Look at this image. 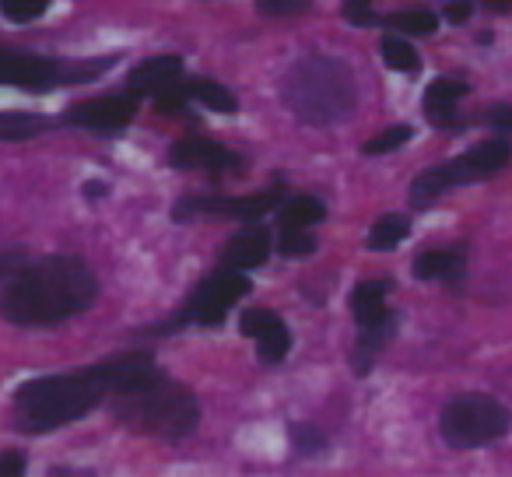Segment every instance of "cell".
Here are the masks:
<instances>
[{
  "label": "cell",
  "instance_id": "obj_1",
  "mask_svg": "<svg viewBox=\"0 0 512 477\" xmlns=\"http://www.w3.org/2000/svg\"><path fill=\"white\" fill-rule=\"evenodd\" d=\"M109 372H113L109 407L116 421L158 439H183L197 428V397L183 383L162 376L151 365V355L134 351V355L109 358Z\"/></svg>",
  "mask_w": 512,
  "mask_h": 477
},
{
  "label": "cell",
  "instance_id": "obj_2",
  "mask_svg": "<svg viewBox=\"0 0 512 477\" xmlns=\"http://www.w3.org/2000/svg\"><path fill=\"white\" fill-rule=\"evenodd\" d=\"M99 281L78 257H46L15 271L0 295V313L18 327H50L85 313L95 302Z\"/></svg>",
  "mask_w": 512,
  "mask_h": 477
},
{
  "label": "cell",
  "instance_id": "obj_3",
  "mask_svg": "<svg viewBox=\"0 0 512 477\" xmlns=\"http://www.w3.org/2000/svg\"><path fill=\"white\" fill-rule=\"evenodd\" d=\"M109 390H113L109 362L71 376L32 379L15 393V421L22 432H53L95 411L102 400H109Z\"/></svg>",
  "mask_w": 512,
  "mask_h": 477
},
{
  "label": "cell",
  "instance_id": "obj_4",
  "mask_svg": "<svg viewBox=\"0 0 512 477\" xmlns=\"http://www.w3.org/2000/svg\"><path fill=\"white\" fill-rule=\"evenodd\" d=\"M285 102L302 123H334L355 109V78L341 60L306 57L285 81Z\"/></svg>",
  "mask_w": 512,
  "mask_h": 477
},
{
  "label": "cell",
  "instance_id": "obj_5",
  "mask_svg": "<svg viewBox=\"0 0 512 477\" xmlns=\"http://www.w3.org/2000/svg\"><path fill=\"white\" fill-rule=\"evenodd\" d=\"M512 162V144L505 137H495V141H484L477 148L463 151L460 158L446 165H435V169L421 172L411 183V200L414 207H428L439 193L453 190V186L463 183H477V179H491Z\"/></svg>",
  "mask_w": 512,
  "mask_h": 477
},
{
  "label": "cell",
  "instance_id": "obj_6",
  "mask_svg": "<svg viewBox=\"0 0 512 477\" xmlns=\"http://www.w3.org/2000/svg\"><path fill=\"white\" fill-rule=\"evenodd\" d=\"M512 425V414L505 404H498L495 397H484V393H463V397L449 400L442 407V439L453 449H477L488 446V442L502 439Z\"/></svg>",
  "mask_w": 512,
  "mask_h": 477
},
{
  "label": "cell",
  "instance_id": "obj_7",
  "mask_svg": "<svg viewBox=\"0 0 512 477\" xmlns=\"http://www.w3.org/2000/svg\"><path fill=\"white\" fill-rule=\"evenodd\" d=\"M249 295V278L235 267H221V271L207 274L197 288L186 299L183 313H179L176 323H200V327H218L228 316V309L239 299Z\"/></svg>",
  "mask_w": 512,
  "mask_h": 477
},
{
  "label": "cell",
  "instance_id": "obj_8",
  "mask_svg": "<svg viewBox=\"0 0 512 477\" xmlns=\"http://www.w3.org/2000/svg\"><path fill=\"white\" fill-rule=\"evenodd\" d=\"M0 85L22 88V92H50L64 85V64L39 57V53L0 46Z\"/></svg>",
  "mask_w": 512,
  "mask_h": 477
},
{
  "label": "cell",
  "instance_id": "obj_9",
  "mask_svg": "<svg viewBox=\"0 0 512 477\" xmlns=\"http://www.w3.org/2000/svg\"><path fill=\"white\" fill-rule=\"evenodd\" d=\"M278 204V190H264V193H249V197H186L172 207L176 218L186 214H228V218L239 221H256L260 214H267Z\"/></svg>",
  "mask_w": 512,
  "mask_h": 477
},
{
  "label": "cell",
  "instance_id": "obj_10",
  "mask_svg": "<svg viewBox=\"0 0 512 477\" xmlns=\"http://www.w3.org/2000/svg\"><path fill=\"white\" fill-rule=\"evenodd\" d=\"M137 102L134 95H99V99L78 102L64 113L67 123L74 127H88V130H120L134 120Z\"/></svg>",
  "mask_w": 512,
  "mask_h": 477
},
{
  "label": "cell",
  "instance_id": "obj_11",
  "mask_svg": "<svg viewBox=\"0 0 512 477\" xmlns=\"http://www.w3.org/2000/svg\"><path fill=\"white\" fill-rule=\"evenodd\" d=\"M172 169H207L211 176H225V172H242V158L235 151L221 148L204 137H186L169 151Z\"/></svg>",
  "mask_w": 512,
  "mask_h": 477
},
{
  "label": "cell",
  "instance_id": "obj_12",
  "mask_svg": "<svg viewBox=\"0 0 512 477\" xmlns=\"http://www.w3.org/2000/svg\"><path fill=\"white\" fill-rule=\"evenodd\" d=\"M239 330L256 344V351L267 358V362H281L292 348V330L285 327L278 313L271 309H246L239 320Z\"/></svg>",
  "mask_w": 512,
  "mask_h": 477
},
{
  "label": "cell",
  "instance_id": "obj_13",
  "mask_svg": "<svg viewBox=\"0 0 512 477\" xmlns=\"http://www.w3.org/2000/svg\"><path fill=\"white\" fill-rule=\"evenodd\" d=\"M267 257H271V232L264 225L239 228L221 250V264L235 267V271H253V267L267 264Z\"/></svg>",
  "mask_w": 512,
  "mask_h": 477
},
{
  "label": "cell",
  "instance_id": "obj_14",
  "mask_svg": "<svg viewBox=\"0 0 512 477\" xmlns=\"http://www.w3.org/2000/svg\"><path fill=\"white\" fill-rule=\"evenodd\" d=\"M183 71V60L172 57V53H162V57H148L144 64H137L134 71L127 74V88L130 95H155L162 92L165 85L179 78Z\"/></svg>",
  "mask_w": 512,
  "mask_h": 477
},
{
  "label": "cell",
  "instance_id": "obj_15",
  "mask_svg": "<svg viewBox=\"0 0 512 477\" xmlns=\"http://www.w3.org/2000/svg\"><path fill=\"white\" fill-rule=\"evenodd\" d=\"M463 95H467V85H463V81L435 78L432 85H428L421 109H425V116L435 123V127H453L456 123V102H460Z\"/></svg>",
  "mask_w": 512,
  "mask_h": 477
},
{
  "label": "cell",
  "instance_id": "obj_16",
  "mask_svg": "<svg viewBox=\"0 0 512 477\" xmlns=\"http://www.w3.org/2000/svg\"><path fill=\"white\" fill-rule=\"evenodd\" d=\"M386 292H390V281L386 278H372V281H362V285L351 292V309H355V320L362 330L369 327H379V323L390 320L386 313Z\"/></svg>",
  "mask_w": 512,
  "mask_h": 477
},
{
  "label": "cell",
  "instance_id": "obj_17",
  "mask_svg": "<svg viewBox=\"0 0 512 477\" xmlns=\"http://www.w3.org/2000/svg\"><path fill=\"white\" fill-rule=\"evenodd\" d=\"M186 92H190L193 102H200V106H207L211 113H239V99H235L232 92H228V85H218L214 78H193L186 81Z\"/></svg>",
  "mask_w": 512,
  "mask_h": 477
},
{
  "label": "cell",
  "instance_id": "obj_18",
  "mask_svg": "<svg viewBox=\"0 0 512 477\" xmlns=\"http://www.w3.org/2000/svg\"><path fill=\"white\" fill-rule=\"evenodd\" d=\"M463 267V253L460 250H428L414 260V278L418 281H439V278H453Z\"/></svg>",
  "mask_w": 512,
  "mask_h": 477
},
{
  "label": "cell",
  "instance_id": "obj_19",
  "mask_svg": "<svg viewBox=\"0 0 512 477\" xmlns=\"http://www.w3.org/2000/svg\"><path fill=\"white\" fill-rule=\"evenodd\" d=\"M323 218H327V207H323L316 197H309V193H299V197H292L278 211L281 228H306V225H316V221H323Z\"/></svg>",
  "mask_w": 512,
  "mask_h": 477
},
{
  "label": "cell",
  "instance_id": "obj_20",
  "mask_svg": "<svg viewBox=\"0 0 512 477\" xmlns=\"http://www.w3.org/2000/svg\"><path fill=\"white\" fill-rule=\"evenodd\" d=\"M50 127L39 113H22V109H4L0 113V141H25V137L39 134Z\"/></svg>",
  "mask_w": 512,
  "mask_h": 477
},
{
  "label": "cell",
  "instance_id": "obj_21",
  "mask_svg": "<svg viewBox=\"0 0 512 477\" xmlns=\"http://www.w3.org/2000/svg\"><path fill=\"white\" fill-rule=\"evenodd\" d=\"M407 232H411V221H407L404 214H386V218H379L376 225H372L369 250H397L407 239Z\"/></svg>",
  "mask_w": 512,
  "mask_h": 477
},
{
  "label": "cell",
  "instance_id": "obj_22",
  "mask_svg": "<svg viewBox=\"0 0 512 477\" xmlns=\"http://www.w3.org/2000/svg\"><path fill=\"white\" fill-rule=\"evenodd\" d=\"M386 25L397 32H407V36H432L439 18L425 8H411V11H397V15L386 18Z\"/></svg>",
  "mask_w": 512,
  "mask_h": 477
},
{
  "label": "cell",
  "instance_id": "obj_23",
  "mask_svg": "<svg viewBox=\"0 0 512 477\" xmlns=\"http://www.w3.org/2000/svg\"><path fill=\"white\" fill-rule=\"evenodd\" d=\"M278 250H281V257H288V260L313 257V253H316V235L306 232V228H281Z\"/></svg>",
  "mask_w": 512,
  "mask_h": 477
},
{
  "label": "cell",
  "instance_id": "obj_24",
  "mask_svg": "<svg viewBox=\"0 0 512 477\" xmlns=\"http://www.w3.org/2000/svg\"><path fill=\"white\" fill-rule=\"evenodd\" d=\"M383 60H386V67H390V71H400V74L418 71V53H414L400 36H386L383 39Z\"/></svg>",
  "mask_w": 512,
  "mask_h": 477
},
{
  "label": "cell",
  "instance_id": "obj_25",
  "mask_svg": "<svg viewBox=\"0 0 512 477\" xmlns=\"http://www.w3.org/2000/svg\"><path fill=\"white\" fill-rule=\"evenodd\" d=\"M186 102H190V92H186V85H179V78L172 85H165L162 92H155V106L162 116H183Z\"/></svg>",
  "mask_w": 512,
  "mask_h": 477
},
{
  "label": "cell",
  "instance_id": "obj_26",
  "mask_svg": "<svg viewBox=\"0 0 512 477\" xmlns=\"http://www.w3.org/2000/svg\"><path fill=\"white\" fill-rule=\"evenodd\" d=\"M50 0H0V11L11 22H36L39 15H46Z\"/></svg>",
  "mask_w": 512,
  "mask_h": 477
},
{
  "label": "cell",
  "instance_id": "obj_27",
  "mask_svg": "<svg viewBox=\"0 0 512 477\" xmlns=\"http://www.w3.org/2000/svg\"><path fill=\"white\" fill-rule=\"evenodd\" d=\"M411 141V127L407 123H400V127H390V130H383L379 137H372L369 144H365V155H383V151H393V148H400V144H407Z\"/></svg>",
  "mask_w": 512,
  "mask_h": 477
},
{
  "label": "cell",
  "instance_id": "obj_28",
  "mask_svg": "<svg viewBox=\"0 0 512 477\" xmlns=\"http://www.w3.org/2000/svg\"><path fill=\"white\" fill-rule=\"evenodd\" d=\"M292 435H295V449H299V453H320V449L327 446L323 432H320V428H313V425H299Z\"/></svg>",
  "mask_w": 512,
  "mask_h": 477
},
{
  "label": "cell",
  "instance_id": "obj_29",
  "mask_svg": "<svg viewBox=\"0 0 512 477\" xmlns=\"http://www.w3.org/2000/svg\"><path fill=\"white\" fill-rule=\"evenodd\" d=\"M256 4H260L264 15H299V11H306L313 0H256Z\"/></svg>",
  "mask_w": 512,
  "mask_h": 477
},
{
  "label": "cell",
  "instance_id": "obj_30",
  "mask_svg": "<svg viewBox=\"0 0 512 477\" xmlns=\"http://www.w3.org/2000/svg\"><path fill=\"white\" fill-rule=\"evenodd\" d=\"M25 267V250H0V281H8Z\"/></svg>",
  "mask_w": 512,
  "mask_h": 477
},
{
  "label": "cell",
  "instance_id": "obj_31",
  "mask_svg": "<svg viewBox=\"0 0 512 477\" xmlns=\"http://www.w3.org/2000/svg\"><path fill=\"white\" fill-rule=\"evenodd\" d=\"M484 123H491V127H498V130L509 134L512 130V106H491L488 113H484Z\"/></svg>",
  "mask_w": 512,
  "mask_h": 477
},
{
  "label": "cell",
  "instance_id": "obj_32",
  "mask_svg": "<svg viewBox=\"0 0 512 477\" xmlns=\"http://www.w3.org/2000/svg\"><path fill=\"white\" fill-rule=\"evenodd\" d=\"M446 18H449V22H467V18H470V0H449Z\"/></svg>",
  "mask_w": 512,
  "mask_h": 477
},
{
  "label": "cell",
  "instance_id": "obj_33",
  "mask_svg": "<svg viewBox=\"0 0 512 477\" xmlns=\"http://www.w3.org/2000/svg\"><path fill=\"white\" fill-rule=\"evenodd\" d=\"M25 470V456H18V453H4L0 456V474L8 477V474H22Z\"/></svg>",
  "mask_w": 512,
  "mask_h": 477
},
{
  "label": "cell",
  "instance_id": "obj_34",
  "mask_svg": "<svg viewBox=\"0 0 512 477\" xmlns=\"http://www.w3.org/2000/svg\"><path fill=\"white\" fill-rule=\"evenodd\" d=\"M99 193H106V183H85V197L99 200Z\"/></svg>",
  "mask_w": 512,
  "mask_h": 477
},
{
  "label": "cell",
  "instance_id": "obj_35",
  "mask_svg": "<svg viewBox=\"0 0 512 477\" xmlns=\"http://www.w3.org/2000/svg\"><path fill=\"white\" fill-rule=\"evenodd\" d=\"M488 8H495V11H502V8H512V0H484Z\"/></svg>",
  "mask_w": 512,
  "mask_h": 477
}]
</instances>
